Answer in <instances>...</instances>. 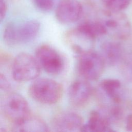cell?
<instances>
[{
    "instance_id": "cell-2",
    "label": "cell",
    "mask_w": 132,
    "mask_h": 132,
    "mask_svg": "<svg viewBox=\"0 0 132 132\" xmlns=\"http://www.w3.org/2000/svg\"><path fill=\"white\" fill-rule=\"evenodd\" d=\"M1 113L12 126L21 123L30 114L25 98L19 93L7 92L1 100Z\"/></svg>"
},
{
    "instance_id": "cell-14",
    "label": "cell",
    "mask_w": 132,
    "mask_h": 132,
    "mask_svg": "<svg viewBox=\"0 0 132 132\" xmlns=\"http://www.w3.org/2000/svg\"><path fill=\"white\" fill-rule=\"evenodd\" d=\"M76 28L93 41L108 33L105 25L98 20L85 21L79 24Z\"/></svg>"
},
{
    "instance_id": "cell-6",
    "label": "cell",
    "mask_w": 132,
    "mask_h": 132,
    "mask_svg": "<svg viewBox=\"0 0 132 132\" xmlns=\"http://www.w3.org/2000/svg\"><path fill=\"white\" fill-rule=\"evenodd\" d=\"M35 58L40 67L47 73L57 75L64 68V61L60 54L49 45H41L37 48Z\"/></svg>"
},
{
    "instance_id": "cell-4",
    "label": "cell",
    "mask_w": 132,
    "mask_h": 132,
    "mask_svg": "<svg viewBox=\"0 0 132 132\" xmlns=\"http://www.w3.org/2000/svg\"><path fill=\"white\" fill-rule=\"evenodd\" d=\"M11 67L13 79L18 82L35 80L40 73L41 67L35 57L26 53L18 54L13 59Z\"/></svg>"
},
{
    "instance_id": "cell-15",
    "label": "cell",
    "mask_w": 132,
    "mask_h": 132,
    "mask_svg": "<svg viewBox=\"0 0 132 132\" xmlns=\"http://www.w3.org/2000/svg\"><path fill=\"white\" fill-rule=\"evenodd\" d=\"M121 48L116 42L107 41L101 46V55L104 58L106 63L114 64L120 59L121 56Z\"/></svg>"
},
{
    "instance_id": "cell-10",
    "label": "cell",
    "mask_w": 132,
    "mask_h": 132,
    "mask_svg": "<svg viewBox=\"0 0 132 132\" xmlns=\"http://www.w3.org/2000/svg\"><path fill=\"white\" fill-rule=\"evenodd\" d=\"M110 120L101 109L92 111L89 115L88 121L84 124L81 131L103 132L112 131L110 127Z\"/></svg>"
},
{
    "instance_id": "cell-18",
    "label": "cell",
    "mask_w": 132,
    "mask_h": 132,
    "mask_svg": "<svg viewBox=\"0 0 132 132\" xmlns=\"http://www.w3.org/2000/svg\"><path fill=\"white\" fill-rule=\"evenodd\" d=\"M0 87L2 90H3L6 92H9L11 89V85L8 81L6 76L1 73L0 76Z\"/></svg>"
},
{
    "instance_id": "cell-17",
    "label": "cell",
    "mask_w": 132,
    "mask_h": 132,
    "mask_svg": "<svg viewBox=\"0 0 132 132\" xmlns=\"http://www.w3.org/2000/svg\"><path fill=\"white\" fill-rule=\"evenodd\" d=\"M31 1L37 9L44 12L51 10L54 5V0H31Z\"/></svg>"
},
{
    "instance_id": "cell-7",
    "label": "cell",
    "mask_w": 132,
    "mask_h": 132,
    "mask_svg": "<svg viewBox=\"0 0 132 132\" xmlns=\"http://www.w3.org/2000/svg\"><path fill=\"white\" fill-rule=\"evenodd\" d=\"M51 125L56 131L75 132L81 131L84 123L79 114L72 111H63L54 117Z\"/></svg>"
},
{
    "instance_id": "cell-8",
    "label": "cell",
    "mask_w": 132,
    "mask_h": 132,
    "mask_svg": "<svg viewBox=\"0 0 132 132\" xmlns=\"http://www.w3.org/2000/svg\"><path fill=\"white\" fill-rule=\"evenodd\" d=\"M83 7L77 0H62L55 10V16L61 24H69L77 21L82 16Z\"/></svg>"
},
{
    "instance_id": "cell-13",
    "label": "cell",
    "mask_w": 132,
    "mask_h": 132,
    "mask_svg": "<svg viewBox=\"0 0 132 132\" xmlns=\"http://www.w3.org/2000/svg\"><path fill=\"white\" fill-rule=\"evenodd\" d=\"M121 86L119 80L113 78H108L102 80L98 85V96L110 100L115 104H119L121 98L118 91Z\"/></svg>"
},
{
    "instance_id": "cell-12",
    "label": "cell",
    "mask_w": 132,
    "mask_h": 132,
    "mask_svg": "<svg viewBox=\"0 0 132 132\" xmlns=\"http://www.w3.org/2000/svg\"><path fill=\"white\" fill-rule=\"evenodd\" d=\"M12 131L23 132H46L50 130L45 121L31 113L19 124L12 126Z\"/></svg>"
},
{
    "instance_id": "cell-1",
    "label": "cell",
    "mask_w": 132,
    "mask_h": 132,
    "mask_svg": "<svg viewBox=\"0 0 132 132\" xmlns=\"http://www.w3.org/2000/svg\"><path fill=\"white\" fill-rule=\"evenodd\" d=\"M28 93L35 101L45 105L57 103L63 94L62 86L48 78L35 79L29 86Z\"/></svg>"
},
{
    "instance_id": "cell-16",
    "label": "cell",
    "mask_w": 132,
    "mask_h": 132,
    "mask_svg": "<svg viewBox=\"0 0 132 132\" xmlns=\"http://www.w3.org/2000/svg\"><path fill=\"white\" fill-rule=\"evenodd\" d=\"M106 9L111 11L120 12L129 5L130 0H101Z\"/></svg>"
},
{
    "instance_id": "cell-19",
    "label": "cell",
    "mask_w": 132,
    "mask_h": 132,
    "mask_svg": "<svg viewBox=\"0 0 132 132\" xmlns=\"http://www.w3.org/2000/svg\"><path fill=\"white\" fill-rule=\"evenodd\" d=\"M8 10V6L5 0H0V18L2 21L6 16Z\"/></svg>"
},
{
    "instance_id": "cell-11",
    "label": "cell",
    "mask_w": 132,
    "mask_h": 132,
    "mask_svg": "<svg viewBox=\"0 0 132 132\" xmlns=\"http://www.w3.org/2000/svg\"><path fill=\"white\" fill-rule=\"evenodd\" d=\"M65 38L72 50L77 56L91 50V46L94 41L80 32L76 27L68 31L65 34Z\"/></svg>"
},
{
    "instance_id": "cell-5",
    "label": "cell",
    "mask_w": 132,
    "mask_h": 132,
    "mask_svg": "<svg viewBox=\"0 0 132 132\" xmlns=\"http://www.w3.org/2000/svg\"><path fill=\"white\" fill-rule=\"evenodd\" d=\"M77 58V70L83 79L92 81L101 77L106 64L101 54L91 50L78 55Z\"/></svg>"
},
{
    "instance_id": "cell-20",
    "label": "cell",
    "mask_w": 132,
    "mask_h": 132,
    "mask_svg": "<svg viewBox=\"0 0 132 132\" xmlns=\"http://www.w3.org/2000/svg\"><path fill=\"white\" fill-rule=\"evenodd\" d=\"M126 129L127 131H132V114H128L126 118Z\"/></svg>"
},
{
    "instance_id": "cell-3",
    "label": "cell",
    "mask_w": 132,
    "mask_h": 132,
    "mask_svg": "<svg viewBox=\"0 0 132 132\" xmlns=\"http://www.w3.org/2000/svg\"><path fill=\"white\" fill-rule=\"evenodd\" d=\"M40 28V23L35 20L8 24L4 31L5 41L10 45L26 44L33 40Z\"/></svg>"
},
{
    "instance_id": "cell-9",
    "label": "cell",
    "mask_w": 132,
    "mask_h": 132,
    "mask_svg": "<svg viewBox=\"0 0 132 132\" xmlns=\"http://www.w3.org/2000/svg\"><path fill=\"white\" fill-rule=\"evenodd\" d=\"M93 93V88L88 80L84 79L77 80L69 87V100L74 107H82L88 103Z\"/></svg>"
}]
</instances>
